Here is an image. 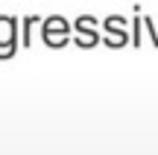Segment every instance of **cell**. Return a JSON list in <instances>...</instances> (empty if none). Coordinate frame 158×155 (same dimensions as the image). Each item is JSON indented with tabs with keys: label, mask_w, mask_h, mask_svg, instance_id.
<instances>
[{
	"label": "cell",
	"mask_w": 158,
	"mask_h": 155,
	"mask_svg": "<svg viewBox=\"0 0 158 155\" xmlns=\"http://www.w3.org/2000/svg\"><path fill=\"white\" fill-rule=\"evenodd\" d=\"M76 47H94L97 41H100V35H97V29H76Z\"/></svg>",
	"instance_id": "277c9868"
},
{
	"label": "cell",
	"mask_w": 158,
	"mask_h": 155,
	"mask_svg": "<svg viewBox=\"0 0 158 155\" xmlns=\"http://www.w3.org/2000/svg\"><path fill=\"white\" fill-rule=\"evenodd\" d=\"M129 41V32H126V21L120 15L106 18V47H123Z\"/></svg>",
	"instance_id": "3957f363"
},
{
	"label": "cell",
	"mask_w": 158,
	"mask_h": 155,
	"mask_svg": "<svg viewBox=\"0 0 158 155\" xmlns=\"http://www.w3.org/2000/svg\"><path fill=\"white\" fill-rule=\"evenodd\" d=\"M76 29H97V18L79 15V18H76Z\"/></svg>",
	"instance_id": "52a82bcc"
},
{
	"label": "cell",
	"mask_w": 158,
	"mask_h": 155,
	"mask_svg": "<svg viewBox=\"0 0 158 155\" xmlns=\"http://www.w3.org/2000/svg\"><path fill=\"white\" fill-rule=\"evenodd\" d=\"M141 27L149 32V38H152V47H158V27H152V18H141Z\"/></svg>",
	"instance_id": "8992f818"
},
{
	"label": "cell",
	"mask_w": 158,
	"mask_h": 155,
	"mask_svg": "<svg viewBox=\"0 0 158 155\" xmlns=\"http://www.w3.org/2000/svg\"><path fill=\"white\" fill-rule=\"evenodd\" d=\"M132 47H141V15L132 21Z\"/></svg>",
	"instance_id": "ba28073f"
},
{
	"label": "cell",
	"mask_w": 158,
	"mask_h": 155,
	"mask_svg": "<svg viewBox=\"0 0 158 155\" xmlns=\"http://www.w3.org/2000/svg\"><path fill=\"white\" fill-rule=\"evenodd\" d=\"M41 32H44V41L50 47H64L68 44V32H70V23L64 21L62 15H53L44 21V27H41Z\"/></svg>",
	"instance_id": "7a4b0ae2"
},
{
	"label": "cell",
	"mask_w": 158,
	"mask_h": 155,
	"mask_svg": "<svg viewBox=\"0 0 158 155\" xmlns=\"http://www.w3.org/2000/svg\"><path fill=\"white\" fill-rule=\"evenodd\" d=\"M38 23V18L35 15H29V18H23L21 21V27H23V38H21V44L23 47H32V27Z\"/></svg>",
	"instance_id": "5b68a950"
},
{
	"label": "cell",
	"mask_w": 158,
	"mask_h": 155,
	"mask_svg": "<svg viewBox=\"0 0 158 155\" xmlns=\"http://www.w3.org/2000/svg\"><path fill=\"white\" fill-rule=\"evenodd\" d=\"M18 18L0 15V59H12L18 50Z\"/></svg>",
	"instance_id": "6da1fadb"
}]
</instances>
